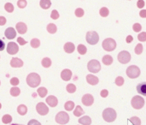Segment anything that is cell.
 <instances>
[{"mask_svg": "<svg viewBox=\"0 0 146 125\" xmlns=\"http://www.w3.org/2000/svg\"><path fill=\"white\" fill-rule=\"evenodd\" d=\"M145 3L144 0H139L138 3H137V6H138V8H139V9L144 8V7H145Z\"/></svg>", "mask_w": 146, "mask_h": 125, "instance_id": "cell-46", "label": "cell"}, {"mask_svg": "<svg viewBox=\"0 0 146 125\" xmlns=\"http://www.w3.org/2000/svg\"><path fill=\"white\" fill-rule=\"evenodd\" d=\"M116 112L112 108H107L103 112V118L108 123H112L116 119Z\"/></svg>", "mask_w": 146, "mask_h": 125, "instance_id": "cell-2", "label": "cell"}, {"mask_svg": "<svg viewBox=\"0 0 146 125\" xmlns=\"http://www.w3.org/2000/svg\"><path fill=\"white\" fill-rule=\"evenodd\" d=\"M103 48L107 51H112L115 49L116 47V42L115 39H111V38H108V39H105L104 41H103Z\"/></svg>", "mask_w": 146, "mask_h": 125, "instance_id": "cell-3", "label": "cell"}, {"mask_svg": "<svg viewBox=\"0 0 146 125\" xmlns=\"http://www.w3.org/2000/svg\"><path fill=\"white\" fill-rule=\"evenodd\" d=\"M138 39L141 42H145L146 41V33L145 32H142L138 35Z\"/></svg>", "mask_w": 146, "mask_h": 125, "instance_id": "cell-40", "label": "cell"}, {"mask_svg": "<svg viewBox=\"0 0 146 125\" xmlns=\"http://www.w3.org/2000/svg\"><path fill=\"white\" fill-rule=\"evenodd\" d=\"M6 23V18L4 16H0V26H3Z\"/></svg>", "mask_w": 146, "mask_h": 125, "instance_id": "cell-50", "label": "cell"}, {"mask_svg": "<svg viewBox=\"0 0 146 125\" xmlns=\"http://www.w3.org/2000/svg\"><path fill=\"white\" fill-rule=\"evenodd\" d=\"M4 48H5V44H4V42H3L2 39H0V51H3Z\"/></svg>", "mask_w": 146, "mask_h": 125, "instance_id": "cell-51", "label": "cell"}, {"mask_svg": "<svg viewBox=\"0 0 146 125\" xmlns=\"http://www.w3.org/2000/svg\"><path fill=\"white\" fill-rule=\"evenodd\" d=\"M75 15L77 17H82L84 15V9L81 8H78L75 10Z\"/></svg>", "mask_w": 146, "mask_h": 125, "instance_id": "cell-41", "label": "cell"}, {"mask_svg": "<svg viewBox=\"0 0 146 125\" xmlns=\"http://www.w3.org/2000/svg\"><path fill=\"white\" fill-rule=\"evenodd\" d=\"M46 103L50 106V107H56L58 104V100L56 97L53 95H50L49 97L46 98Z\"/></svg>", "mask_w": 146, "mask_h": 125, "instance_id": "cell-17", "label": "cell"}, {"mask_svg": "<svg viewBox=\"0 0 146 125\" xmlns=\"http://www.w3.org/2000/svg\"><path fill=\"white\" fill-rule=\"evenodd\" d=\"M64 108L66 111H68V112L73 111V109L74 108V103L73 101H68L64 105Z\"/></svg>", "mask_w": 146, "mask_h": 125, "instance_id": "cell-31", "label": "cell"}, {"mask_svg": "<svg viewBox=\"0 0 146 125\" xmlns=\"http://www.w3.org/2000/svg\"><path fill=\"white\" fill-rule=\"evenodd\" d=\"M139 15H140V16H141V17H143V18H145L146 17V10L145 9H143V10H141Z\"/></svg>", "mask_w": 146, "mask_h": 125, "instance_id": "cell-53", "label": "cell"}, {"mask_svg": "<svg viewBox=\"0 0 146 125\" xmlns=\"http://www.w3.org/2000/svg\"><path fill=\"white\" fill-rule=\"evenodd\" d=\"M19 47L15 42H9L7 45V52L9 55H15L18 52Z\"/></svg>", "mask_w": 146, "mask_h": 125, "instance_id": "cell-11", "label": "cell"}, {"mask_svg": "<svg viewBox=\"0 0 146 125\" xmlns=\"http://www.w3.org/2000/svg\"><path fill=\"white\" fill-rule=\"evenodd\" d=\"M11 125H20V124H11Z\"/></svg>", "mask_w": 146, "mask_h": 125, "instance_id": "cell-54", "label": "cell"}, {"mask_svg": "<svg viewBox=\"0 0 146 125\" xmlns=\"http://www.w3.org/2000/svg\"><path fill=\"white\" fill-rule=\"evenodd\" d=\"M86 81L90 85H92V86H95L99 82L98 78L97 76H93V75H91V74L86 76Z\"/></svg>", "mask_w": 146, "mask_h": 125, "instance_id": "cell-18", "label": "cell"}, {"mask_svg": "<svg viewBox=\"0 0 146 125\" xmlns=\"http://www.w3.org/2000/svg\"><path fill=\"white\" fill-rule=\"evenodd\" d=\"M100 95H101V97H103V98H106V97L109 95V92H108V90H106V89L102 90V91H101V93H100Z\"/></svg>", "mask_w": 146, "mask_h": 125, "instance_id": "cell-47", "label": "cell"}, {"mask_svg": "<svg viewBox=\"0 0 146 125\" xmlns=\"http://www.w3.org/2000/svg\"><path fill=\"white\" fill-rule=\"evenodd\" d=\"M84 113H85V112L83 111V109L81 108L80 106H77L75 107L74 111V115L75 117H80V116H82Z\"/></svg>", "mask_w": 146, "mask_h": 125, "instance_id": "cell-26", "label": "cell"}, {"mask_svg": "<svg viewBox=\"0 0 146 125\" xmlns=\"http://www.w3.org/2000/svg\"><path fill=\"white\" fill-rule=\"evenodd\" d=\"M47 89L45 88H44V87H42V88H39L38 89V94L39 95V97L40 98H44V97H45L46 95H47Z\"/></svg>", "mask_w": 146, "mask_h": 125, "instance_id": "cell-30", "label": "cell"}, {"mask_svg": "<svg viewBox=\"0 0 146 125\" xmlns=\"http://www.w3.org/2000/svg\"><path fill=\"white\" fill-rule=\"evenodd\" d=\"M56 30H57V27H56V26L54 23L48 24V26H47V31H48V33L53 34V33H55L56 32Z\"/></svg>", "mask_w": 146, "mask_h": 125, "instance_id": "cell-27", "label": "cell"}, {"mask_svg": "<svg viewBox=\"0 0 146 125\" xmlns=\"http://www.w3.org/2000/svg\"><path fill=\"white\" fill-rule=\"evenodd\" d=\"M131 105L132 106L136 109V110H139L141 108L144 107L145 106V100L143 97L139 96V95H137V96H134L133 99H132V101H131Z\"/></svg>", "mask_w": 146, "mask_h": 125, "instance_id": "cell-5", "label": "cell"}, {"mask_svg": "<svg viewBox=\"0 0 146 125\" xmlns=\"http://www.w3.org/2000/svg\"><path fill=\"white\" fill-rule=\"evenodd\" d=\"M4 35L7 39H13L15 38L16 36V31L15 30V28L13 27H8L5 32H4Z\"/></svg>", "mask_w": 146, "mask_h": 125, "instance_id": "cell-13", "label": "cell"}, {"mask_svg": "<svg viewBox=\"0 0 146 125\" xmlns=\"http://www.w3.org/2000/svg\"><path fill=\"white\" fill-rule=\"evenodd\" d=\"M126 40H127V43H131V42L133 40V36H131V35H128V36L127 37Z\"/></svg>", "mask_w": 146, "mask_h": 125, "instance_id": "cell-52", "label": "cell"}, {"mask_svg": "<svg viewBox=\"0 0 146 125\" xmlns=\"http://www.w3.org/2000/svg\"><path fill=\"white\" fill-rule=\"evenodd\" d=\"M50 17H51V19H53V20H57V19L59 18V13H58V11L56 10V9L52 10V12H51V14H50Z\"/></svg>", "mask_w": 146, "mask_h": 125, "instance_id": "cell-43", "label": "cell"}, {"mask_svg": "<svg viewBox=\"0 0 146 125\" xmlns=\"http://www.w3.org/2000/svg\"><path fill=\"white\" fill-rule=\"evenodd\" d=\"M124 78L123 77H121V76H118L116 79H115V84L117 85V86H119V87H121V86H122L123 84H124Z\"/></svg>", "mask_w": 146, "mask_h": 125, "instance_id": "cell-39", "label": "cell"}, {"mask_svg": "<svg viewBox=\"0 0 146 125\" xmlns=\"http://www.w3.org/2000/svg\"><path fill=\"white\" fill-rule=\"evenodd\" d=\"M127 125H141V120L138 117H133L127 119Z\"/></svg>", "mask_w": 146, "mask_h": 125, "instance_id": "cell-21", "label": "cell"}, {"mask_svg": "<svg viewBox=\"0 0 146 125\" xmlns=\"http://www.w3.org/2000/svg\"><path fill=\"white\" fill-rule=\"evenodd\" d=\"M66 89H67L68 93H69V94H74V93H75V91H76V87H75V85H74V84H68V85L67 86Z\"/></svg>", "mask_w": 146, "mask_h": 125, "instance_id": "cell-36", "label": "cell"}, {"mask_svg": "<svg viewBox=\"0 0 146 125\" xmlns=\"http://www.w3.org/2000/svg\"><path fill=\"white\" fill-rule=\"evenodd\" d=\"M61 77L63 81L65 82H68L71 78H72V72L70 70H63L61 73Z\"/></svg>", "mask_w": 146, "mask_h": 125, "instance_id": "cell-16", "label": "cell"}, {"mask_svg": "<svg viewBox=\"0 0 146 125\" xmlns=\"http://www.w3.org/2000/svg\"><path fill=\"white\" fill-rule=\"evenodd\" d=\"M36 110H37V112L41 116H44V115H47L49 113V108L43 102H39L38 104H37Z\"/></svg>", "mask_w": 146, "mask_h": 125, "instance_id": "cell-10", "label": "cell"}, {"mask_svg": "<svg viewBox=\"0 0 146 125\" xmlns=\"http://www.w3.org/2000/svg\"><path fill=\"white\" fill-rule=\"evenodd\" d=\"M4 9H5V10H6L7 12L12 13V12L14 11V5H13L11 3H5V5H4Z\"/></svg>", "mask_w": 146, "mask_h": 125, "instance_id": "cell-35", "label": "cell"}, {"mask_svg": "<svg viewBox=\"0 0 146 125\" xmlns=\"http://www.w3.org/2000/svg\"><path fill=\"white\" fill-rule=\"evenodd\" d=\"M17 112L21 115V116H24L27 114V107L25 106V105H20L18 107H17Z\"/></svg>", "mask_w": 146, "mask_h": 125, "instance_id": "cell-23", "label": "cell"}, {"mask_svg": "<svg viewBox=\"0 0 146 125\" xmlns=\"http://www.w3.org/2000/svg\"><path fill=\"white\" fill-rule=\"evenodd\" d=\"M41 64H42V66L44 67V68H49V67L51 65V60H50L49 57H44V58L42 59Z\"/></svg>", "mask_w": 146, "mask_h": 125, "instance_id": "cell-29", "label": "cell"}, {"mask_svg": "<svg viewBox=\"0 0 146 125\" xmlns=\"http://www.w3.org/2000/svg\"><path fill=\"white\" fill-rule=\"evenodd\" d=\"M10 84L13 85V86H17V85L19 84V79L16 78V77L11 78V80H10Z\"/></svg>", "mask_w": 146, "mask_h": 125, "instance_id": "cell-45", "label": "cell"}, {"mask_svg": "<svg viewBox=\"0 0 146 125\" xmlns=\"http://www.w3.org/2000/svg\"><path fill=\"white\" fill-rule=\"evenodd\" d=\"M99 14H100V15L103 16V17H107V16L109 15V14H110V10L108 9V8L103 7V8H101L100 11H99Z\"/></svg>", "mask_w": 146, "mask_h": 125, "instance_id": "cell-33", "label": "cell"}, {"mask_svg": "<svg viewBox=\"0 0 146 125\" xmlns=\"http://www.w3.org/2000/svg\"><path fill=\"white\" fill-rule=\"evenodd\" d=\"M40 45V41L38 39H33L31 40V46L33 48H38Z\"/></svg>", "mask_w": 146, "mask_h": 125, "instance_id": "cell-37", "label": "cell"}, {"mask_svg": "<svg viewBox=\"0 0 146 125\" xmlns=\"http://www.w3.org/2000/svg\"><path fill=\"white\" fill-rule=\"evenodd\" d=\"M2 121H3V123L5 124H9V123H11V121H12V117H11L10 115H9V114H6V115H4V116L2 118Z\"/></svg>", "mask_w": 146, "mask_h": 125, "instance_id": "cell-34", "label": "cell"}, {"mask_svg": "<svg viewBox=\"0 0 146 125\" xmlns=\"http://www.w3.org/2000/svg\"><path fill=\"white\" fill-rule=\"evenodd\" d=\"M1 108H2V105L0 104V109H1Z\"/></svg>", "mask_w": 146, "mask_h": 125, "instance_id": "cell-55", "label": "cell"}, {"mask_svg": "<svg viewBox=\"0 0 146 125\" xmlns=\"http://www.w3.org/2000/svg\"><path fill=\"white\" fill-rule=\"evenodd\" d=\"M137 92L141 95H146V83L142 82L137 86Z\"/></svg>", "mask_w": 146, "mask_h": 125, "instance_id": "cell-20", "label": "cell"}, {"mask_svg": "<svg viewBox=\"0 0 146 125\" xmlns=\"http://www.w3.org/2000/svg\"><path fill=\"white\" fill-rule=\"evenodd\" d=\"M20 94H21V89L19 88H17V87L11 88V89H10V94L13 97H17V96L20 95Z\"/></svg>", "mask_w": 146, "mask_h": 125, "instance_id": "cell-28", "label": "cell"}, {"mask_svg": "<svg viewBox=\"0 0 146 125\" xmlns=\"http://www.w3.org/2000/svg\"><path fill=\"white\" fill-rule=\"evenodd\" d=\"M86 41L88 44L90 45H96L98 40H99V36H98V33L95 31H89L87 33H86Z\"/></svg>", "mask_w": 146, "mask_h": 125, "instance_id": "cell-6", "label": "cell"}, {"mask_svg": "<svg viewBox=\"0 0 146 125\" xmlns=\"http://www.w3.org/2000/svg\"><path fill=\"white\" fill-rule=\"evenodd\" d=\"M77 51L80 55H85L87 51V48L84 45H79L77 47Z\"/></svg>", "mask_w": 146, "mask_h": 125, "instance_id": "cell-32", "label": "cell"}, {"mask_svg": "<svg viewBox=\"0 0 146 125\" xmlns=\"http://www.w3.org/2000/svg\"><path fill=\"white\" fill-rule=\"evenodd\" d=\"M94 102V98L92 94H85L82 97V103L86 106H91Z\"/></svg>", "mask_w": 146, "mask_h": 125, "instance_id": "cell-12", "label": "cell"}, {"mask_svg": "<svg viewBox=\"0 0 146 125\" xmlns=\"http://www.w3.org/2000/svg\"><path fill=\"white\" fill-rule=\"evenodd\" d=\"M55 119L58 124H67L69 122V116L65 112H60L56 114Z\"/></svg>", "mask_w": 146, "mask_h": 125, "instance_id": "cell-7", "label": "cell"}, {"mask_svg": "<svg viewBox=\"0 0 146 125\" xmlns=\"http://www.w3.org/2000/svg\"><path fill=\"white\" fill-rule=\"evenodd\" d=\"M27 125H41V124H40L38 121L35 120V119H33V120H30V121L28 122Z\"/></svg>", "mask_w": 146, "mask_h": 125, "instance_id": "cell-48", "label": "cell"}, {"mask_svg": "<svg viewBox=\"0 0 146 125\" xmlns=\"http://www.w3.org/2000/svg\"><path fill=\"white\" fill-rule=\"evenodd\" d=\"M63 49H64V51L67 52V53H73L74 51L75 50V46H74V45L73 43H71V42H67V43L64 45Z\"/></svg>", "mask_w": 146, "mask_h": 125, "instance_id": "cell-19", "label": "cell"}, {"mask_svg": "<svg viewBox=\"0 0 146 125\" xmlns=\"http://www.w3.org/2000/svg\"><path fill=\"white\" fill-rule=\"evenodd\" d=\"M17 42H18L21 45H26V44H27V41H26V40H24L21 37L17 38Z\"/></svg>", "mask_w": 146, "mask_h": 125, "instance_id": "cell-49", "label": "cell"}, {"mask_svg": "<svg viewBox=\"0 0 146 125\" xmlns=\"http://www.w3.org/2000/svg\"><path fill=\"white\" fill-rule=\"evenodd\" d=\"M15 27H16L17 32H18L20 34H24V33H27V25H26L24 22H21V21L17 22V23H16Z\"/></svg>", "mask_w": 146, "mask_h": 125, "instance_id": "cell-14", "label": "cell"}, {"mask_svg": "<svg viewBox=\"0 0 146 125\" xmlns=\"http://www.w3.org/2000/svg\"><path fill=\"white\" fill-rule=\"evenodd\" d=\"M0 85H1V82H0Z\"/></svg>", "mask_w": 146, "mask_h": 125, "instance_id": "cell-56", "label": "cell"}, {"mask_svg": "<svg viewBox=\"0 0 146 125\" xmlns=\"http://www.w3.org/2000/svg\"><path fill=\"white\" fill-rule=\"evenodd\" d=\"M40 7L44 9H48L50 5H51V2L50 0H40Z\"/></svg>", "mask_w": 146, "mask_h": 125, "instance_id": "cell-24", "label": "cell"}, {"mask_svg": "<svg viewBox=\"0 0 146 125\" xmlns=\"http://www.w3.org/2000/svg\"><path fill=\"white\" fill-rule=\"evenodd\" d=\"M24 64L23 61L18 57H13L10 61V65L13 68H21Z\"/></svg>", "mask_w": 146, "mask_h": 125, "instance_id": "cell-15", "label": "cell"}, {"mask_svg": "<svg viewBox=\"0 0 146 125\" xmlns=\"http://www.w3.org/2000/svg\"><path fill=\"white\" fill-rule=\"evenodd\" d=\"M79 123L82 125H91L92 124V119L89 116H84L83 118H80L79 119Z\"/></svg>", "mask_w": 146, "mask_h": 125, "instance_id": "cell-22", "label": "cell"}, {"mask_svg": "<svg viewBox=\"0 0 146 125\" xmlns=\"http://www.w3.org/2000/svg\"><path fill=\"white\" fill-rule=\"evenodd\" d=\"M103 63L105 65H110L113 63V57L110 55H105L103 57Z\"/></svg>", "mask_w": 146, "mask_h": 125, "instance_id": "cell-25", "label": "cell"}, {"mask_svg": "<svg viewBox=\"0 0 146 125\" xmlns=\"http://www.w3.org/2000/svg\"><path fill=\"white\" fill-rule=\"evenodd\" d=\"M41 82L40 76L37 73H31L27 77V83L31 88H37Z\"/></svg>", "mask_w": 146, "mask_h": 125, "instance_id": "cell-1", "label": "cell"}, {"mask_svg": "<svg viewBox=\"0 0 146 125\" xmlns=\"http://www.w3.org/2000/svg\"><path fill=\"white\" fill-rule=\"evenodd\" d=\"M87 69L92 73H98L101 70V64L98 60H91L87 64Z\"/></svg>", "mask_w": 146, "mask_h": 125, "instance_id": "cell-8", "label": "cell"}, {"mask_svg": "<svg viewBox=\"0 0 146 125\" xmlns=\"http://www.w3.org/2000/svg\"><path fill=\"white\" fill-rule=\"evenodd\" d=\"M133 31L134 32H139V31H141V29H142V26L139 24V23H135V24H133Z\"/></svg>", "mask_w": 146, "mask_h": 125, "instance_id": "cell-44", "label": "cell"}, {"mask_svg": "<svg viewBox=\"0 0 146 125\" xmlns=\"http://www.w3.org/2000/svg\"><path fill=\"white\" fill-rule=\"evenodd\" d=\"M143 52V45L142 44H138L135 47V53L137 55H140Z\"/></svg>", "mask_w": 146, "mask_h": 125, "instance_id": "cell-38", "label": "cell"}, {"mask_svg": "<svg viewBox=\"0 0 146 125\" xmlns=\"http://www.w3.org/2000/svg\"><path fill=\"white\" fill-rule=\"evenodd\" d=\"M118 61L121 64H128L131 60V54L127 51H122L118 54Z\"/></svg>", "mask_w": 146, "mask_h": 125, "instance_id": "cell-9", "label": "cell"}, {"mask_svg": "<svg viewBox=\"0 0 146 125\" xmlns=\"http://www.w3.org/2000/svg\"><path fill=\"white\" fill-rule=\"evenodd\" d=\"M27 3L26 0H18V2H17V5L21 9H24L27 6Z\"/></svg>", "mask_w": 146, "mask_h": 125, "instance_id": "cell-42", "label": "cell"}, {"mask_svg": "<svg viewBox=\"0 0 146 125\" xmlns=\"http://www.w3.org/2000/svg\"><path fill=\"white\" fill-rule=\"evenodd\" d=\"M127 75L129 78L131 79H135L138 78L140 76V70L138 66L136 65H132L129 66L127 69Z\"/></svg>", "mask_w": 146, "mask_h": 125, "instance_id": "cell-4", "label": "cell"}]
</instances>
